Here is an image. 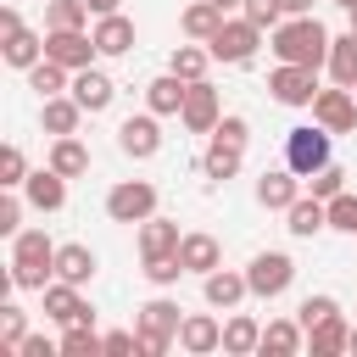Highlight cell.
Here are the masks:
<instances>
[{
	"mask_svg": "<svg viewBox=\"0 0 357 357\" xmlns=\"http://www.w3.org/2000/svg\"><path fill=\"white\" fill-rule=\"evenodd\" d=\"M335 134L324 128V123H301V128H290L284 134V167H296L301 178H312L318 167H329L335 162Z\"/></svg>",
	"mask_w": 357,
	"mask_h": 357,
	"instance_id": "cell-4",
	"label": "cell"
},
{
	"mask_svg": "<svg viewBox=\"0 0 357 357\" xmlns=\"http://www.w3.org/2000/svg\"><path fill=\"white\" fill-rule=\"evenodd\" d=\"M28 173H33V167H28L22 145H6V151H0V190H22Z\"/></svg>",
	"mask_w": 357,
	"mask_h": 357,
	"instance_id": "cell-39",
	"label": "cell"
},
{
	"mask_svg": "<svg viewBox=\"0 0 357 357\" xmlns=\"http://www.w3.org/2000/svg\"><path fill=\"white\" fill-rule=\"evenodd\" d=\"M50 351H61V346H50L45 335H28V340L17 346V357H50Z\"/></svg>",
	"mask_w": 357,
	"mask_h": 357,
	"instance_id": "cell-48",
	"label": "cell"
},
{
	"mask_svg": "<svg viewBox=\"0 0 357 357\" xmlns=\"http://www.w3.org/2000/svg\"><path fill=\"white\" fill-rule=\"evenodd\" d=\"M206 67H212V50H206L201 39H190V45H178V50L167 56V73H178L184 84H195V78H206Z\"/></svg>",
	"mask_w": 357,
	"mask_h": 357,
	"instance_id": "cell-33",
	"label": "cell"
},
{
	"mask_svg": "<svg viewBox=\"0 0 357 357\" xmlns=\"http://www.w3.org/2000/svg\"><path fill=\"white\" fill-rule=\"evenodd\" d=\"M240 11H245V17H251V22L262 28V33H273V28L284 22V6H279V0H245Z\"/></svg>",
	"mask_w": 357,
	"mask_h": 357,
	"instance_id": "cell-45",
	"label": "cell"
},
{
	"mask_svg": "<svg viewBox=\"0 0 357 357\" xmlns=\"http://www.w3.org/2000/svg\"><path fill=\"white\" fill-rule=\"evenodd\" d=\"M17 28H22V11L17 6H0V39H11Z\"/></svg>",
	"mask_w": 357,
	"mask_h": 357,
	"instance_id": "cell-49",
	"label": "cell"
},
{
	"mask_svg": "<svg viewBox=\"0 0 357 357\" xmlns=\"http://www.w3.org/2000/svg\"><path fill=\"white\" fill-rule=\"evenodd\" d=\"M22 340H28V318H22V307L6 301V307H0V351H17Z\"/></svg>",
	"mask_w": 357,
	"mask_h": 357,
	"instance_id": "cell-41",
	"label": "cell"
},
{
	"mask_svg": "<svg viewBox=\"0 0 357 357\" xmlns=\"http://www.w3.org/2000/svg\"><path fill=\"white\" fill-rule=\"evenodd\" d=\"M218 117H223V100H218V89H212L206 78H195V84H190V95H184V112H178V123H184L190 134H212V128H218Z\"/></svg>",
	"mask_w": 357,
	"mask_h": 357,
	"instance_id": "cell-13",
	"label": "cell"
},
{
	"mask_svg": "<svg viewBox=\"0 0 357 357\" xmlns=\"http://www.w3.org/2000/svg\"><path fill=\"white\" fill-rule=\"evenodd\" d=\"M257 45H262V28L240 11V17H223V28L206 39V50H212V61H223V67H245L251 56H257Z\"/></svg>",
	"mask_w": 357,
	"mask_h": 357,
	"instance_id": "cell-5",
	"label": "cell"
},
{
	"mask_svg": "<svg viewBox=\"0 0 357 357\" xmlns=\"http://www.w3.org/2000/svg\"><path fill=\"white\" fill-rule=\"evenodd\" d=\"M257 346H262V324H257L251 312H234V318L223 324V351H229V357H251Z\"/></svg>",
	"mask_w": 357,
	"mask_h": 357,
	"instance_id": "cell-29",
	"label": "cell"
},
{
	"mask_svg": "<svg viewBox=\"0 0 357 357\" xmlns=\"http://www.w3.org/2000/svg\"><path fill=\"white\" fill-rule=\"evenodd\" d=\"M335 6H340V11H357V0H335Z\"/></svg>",
	"mask_w": 357,
	"mask_h": 357,
	"instance_id": "cell-53",
	"label": "cell"
},
{
	"mask_svg": "<svg viewBox=\"0 0 357 357\" xmlns=\"http://www.w3.org/2000/svg\"><path fill=\"white\" fill-rule=\"evenodd\" d=\"M145 279H151L156 290L178 284V279H184V262H178V251H167V257H145Z\"/></svg>",
	"mask_w": 357,
	"mask_h": 357,
	"instance_id": "cell-40",
	"label": "cell"
},
{
	"mask_svg": "<svg viewBox=\"0 0 357 357\" xmlns=\"http://www.w3.org/2000/svg\"><path fill=\"white\" fill-rule=\"evenodd\" d=\"M346 17H351V33H357V11H346Z\"/></svg>",
	"mask_w": 357,
	"mask_h": 357,
	"instance_id": "cell-54",
	"label": "cell"
},
{
	"mask_svg": "<svg viewBox=\"0 0 357 357\" xmlns=\"http://www.w3.org/2000/svg\"><path fill=\"white\" fill-rule=\"evenodd\" d=\"M329 28L307 11V17H284L279 28H273V39H268V50L279 56V61H296V67H324L329 61Z\"/></svg>",
	"mask_w": 357,
	"mask_h": 357,
	"instance_id": "cell-1",
	"label": "cell"
},
{
	"mask_svg": "<svg viewBox=\"0 0 357 357\" xmlns=\"http://www.w3.org/2000/svg\"><path fill=\"white\" fill-rule=\"evenodd\" d=\"M100 340H106V351H112V357L139 351V329H112V335H100Z\"/></svg>",
	"mask_w": 357,
	"mask_h": 357,
	"instance_id": "cell-47",
	"label": "cell"
},
{
	"mask_svg": "<svg viewBox=\"0 0 357 357\" xmlns=\"http://www.w3.org/2000/svg\"><path fill=\"white\" fill-rule=\"evenodd\" d=\"M28 89H39V100H50V95H67L73 89V73L61 67V61H39V67H28Z\"/></svg>",
	"mask_w": 357,
	"mask_h": 357,
	"instance_id": "cell-34",
	"label": "cell"
},
{
	"mask_svg": "<svg viewBox=\"0 0 357 357\" xmlns=\"http://www.w3.org/2000/svg\"><path fill=\"white\" fill-rule=\"evenodd\" d=\"M61 178H78V173H89V145L78 139V134H61V139H50V156H45Z\"/></svg>",
	"mask_w": 357,
	"mask_h": 357,
	"instance_id": "cell-27",
	"label": "cell"
},
{
	"mask_svg": "<svg viewBox=\"0 0 357 357\" xmlns=\"http://www.w3.org/2000/svg\"><path fill=\"white\" fill-rule=\"evenodd\" d=\"M268 95H273L279 106H312V95H318V67L279 61V67L268 73Z\"/></svg>",
	"mask_w": 357,
	"mask_h": 357,
	"instance_id": "cell-9",
	"label": "cell"
},
{
	"mask_svg": "<svg viewBox=\"0 0 357 357\" xmlns=\"http://www.w3.org/2000/svg\"><path fill=\"white\" fill-rule=\"evenodd\" d=\"M312 123H324L329 134H351V128H357V95H351L346 84L318 89V95H312Z\"/></svg>",
	"mask_w": 357,
	"mask_h": 357,
	"instance_id": "cell-12",
	"label": "cell"
},
{
	"mask_svg": "<svg viewBox=\"0 0 357 357\" xmlns=\"http://www.w3.org/2000/svg\"><path fill=\"white\" fill-rule=\"evenodd\" d=\"M351 95H357V84H351Z\"/></svg>",
	"mask_w": 357,
	"mask_h": 357,
	"instance_id": "cell-56",
	"label": "cell"
},
{
	"mask_svg": "<svg viewBox=\"0 0 357 357\" xmlns=\"http://www.w3.org/2000/svg\"><path fill=\"white\" fill-rule=\"evenodd\" d=\"M184 95H190V84H184L178 73H162V78L145 84V106H151L156 117H178V112H184Z\"/></svg>",
	"mask_w": 357,
	"mask_h": 357,
	"instance_id": "cell-24",
	"label": "cell"
},
{
	"mask_svg": "<svg viewBox=\"0 0 357 357\" xmlns=\"http://www.w3.org/2000/svg\"><path fill=\"white\" fill-rule=\"evenodd\" d=\"M284 218H290L284 229H290L296 240H312L318 229H329V201H318V195L307 190V195H296V201H290V212H284Z\"/></svg>",
	"mask_w": 357,
	"mask_h": 357,
	"instance_id": "cell-23",
	"label": "cell"
},
{
	"mask_svg": "<svg viewBox=\"0 0 357 357\" xmlns=\"http://www.w3.org/2000/svg\"><path fill=\"white\" fill-rule=\"evenodd\" d=\"M95 268H100V257L84 245V240H67V245H56V279H67V284H89L95 279Z\"/></svg>",
	"mask_w": 357,
	"mask_h": 357,
	"instance_id": "cell-22",
	"label": "cell"
},
{
	"mask_svg": "<svg viewBox=\"0 0 357 357\" xmlns=\"http://www.w3.org/2000/svg\"><path fill=\"white\" fill-rule=\"evenodd\" d=\"M117 151L134 156V162H151V156L162 151V123H156L151 106H145L139 117H123V123H117Z\"/></svg>",
	"mask_w": 357,
	"mask_h": 357,
	"instance_id": "cell-10",
	"label": "cell"
},
{
	"mask_svg": "<svg viewBox=\"0 0 357 357\" xmlns=\"http://www.w3.org/2000/svg\"><path fill=\"white\" fill-rule=\"evenodd\" d=\"M201 296H206V307L234 312V307L251 296V279H245L240 268H212V273H201Z\"/></svg>",
	"mask_w": 357,
	"mask_h": 357,
	"instance_id": "cell-14",
	"label": "cell"
},
{
	"mask_svg": "<svg viewBox=\"0 0 357 357\" xmlns=\"http://www.w3.org/2000/svg\"><path fill=\"white\" fill-rule=\"evenodd\" d=\"M56 346H61V357H95V351H106V340L95 335V324H67V335Z\"/></svg>",
	"mask_w": 357,
	"mask_h": 357,
	"instance_id": "cell-36",
	"label": "cell"
},
{
	"mask_svg": "<svg viewBox=\"0 0 357 357\" xmlns=\"http://www.w3.org/2000/svg\"><path fill=\"white\" fill-rule=\"evenodd\" d=\"M178 223L173 218H145L139 223V257H167V251H178Z\"/></svg>",
	"mask_w": 357,
	"mask_h": 357,
	"instance_id": "cell-28",
	"label": "cell"
},
{
	"mask_svg": "<svg viewBox=\"0 0 357 357\" xmlns=\"http://www.w3.org/2000/svg\"><path fill=\"white\" fill-rule=\"evenodd\" d=\"M45 56L61 61L67 73H78V67H95L100 45H95V33H84V28H45Z\"/></svg>",
	"mask_w": 357,
	"mask_h": 357,
	"instance_id": "cell-8",
	"label": "cell"
},
{
	"mask_svg": "<svg viewBox=\"0 0 357 357\" xmlns=\"http://www.w3.org/2000/svg\"><path fill=\"white\" fill-rule=\"evenodd\" d=\"M73 100L95 117V112H106L112 100H117V84H112V73H100V67H78L73 73Z\"/></svg>",
	"mask_w": 357,
	"mask_h": 357,
	"instance_id": "cell-17",
	"label": "cell"
},
{
	"mask_svg": "<svg viewBox=\"0 0 357 357\" xmlns=\"http://www.w3.org/2000/svg\"><path fill=\"white\" fill-rule=\"evenodd\" d=\"M106 218L112 223H145L156 218V184L151 178H123L106 190Z\"/></svg>",
	"mask_w": 357,
	"mask_h": 357,
	"instance_id": "cell-6",
	"label": "cell"
},
{
	"mask_svg": "<svg viewBox=\"0 0 357 357\" xmlns=\"http://www.w3.org/2000/svg\"><path fill=\"white\" fill-rule=\"evenodd\" d=\"M307 190H312L318 201H335V195L346 190V167H340V162H329V167H318V173L307 178Z\"/></svg>",
	"mask_w": 357,
	"mask_h": 357,
	"instance_id": "cell-42",
	"label": "cell"
},
{
	"mask_svg": "<svg viewBox=\"0 0 357 357\" xmlns=\"http://www.w3.org/2000/svg\"><path fill=\"white\" fill-rule=\"evenodd\" d=\"M257 351H262V357H296V351H307V329H301V318H268Z\"/></svg>",
	"mask_w": 357,
	"mask_h": 357,
	"instance_id": "cell-19",
	"label": "cell"
},
{
	"mask_svg": "<svg viewBox=\"0 0 357 357\" xmlns=\"http://www.w3.org/2000/svg\"><path fill=\"white\" fill-rule=\"evenodd\" d=\"M89 6V17H112V11H123V0H84Z\"/></svg>",
	"mask_w": 357,
	"mask_h": 357,
	"instance_id": "cell-50",
	"label": "cell"
},
{
	"mask_svg": "<svg viewBox=\"0 0 357 357\" xmlns=\"http://www.w3.org/2000/svg\"><path fill=\"white\" fill-rule=\"evenodd\" d=\"M84 117H89V112L73 100V89H67V95H50V100L39 106V128H45L50 139H61V134H78V123H84Z\"/></svg>",
	"mask_w": 357,
	"mask_h": 357,
	"instance_id": "cell-20",
	"label": "cell"
},
{
	"mask_svg": "<svg viewBox=\"0 0 357 357\" xmlns=\"http://www.w3.org/2000/svg\"><path fill=\"white\" fill-rule=\"evenodd\" d=\"M22 201H28V195H17V190L0 195V234H6V240L22 234Z\"/></svg>",
	"mask_w": 357,
	"mask_h": 357,
	"instance_id": "cell-46",
	"label": "cell"
},
{
	"mask_svg": "<svg viewBox=\"0 0 357 357\" xmlns=\"http://www.w3.org/2000/svg\"><path fill=\"white\" fill-rule=\"evenodd\" d=\"M223 17H229V11H218L212 0H190L184 17H178V28H184V39H201V45H206V39L223 28Z\"/></svg>",
	"mask_w": 357,
	"mask_h": 357,
	"instance_id": "cell-30",
	"label": "cell"
},
{
	"mask_svg": "<svg viewBox=\"0 0 357 357\" xmlns=\"http://www.w3.org/2000/svg\"><path fill=\"white\" fill-rule=\"evenodd\" d=\"M39 296H45V318H50V324H61V329H67V324H95V307L78 296V284L50 279Z\"/></svg>",
	"mask_w": 357,
	"mask_h": 357,
	"instance_id": "cell-11",
	"label": "cell"
},
{
	"mask_svg": "<svg viewBox=\"0 0 357 357\" xmlns=\"http://www.w3.org/2000/svg\"><path fill=\"white\" fill-rule=\"evenodd\" d=\"M212 6H218V11H240L245 0H212Z\"/></svg>",
	"mask_w": 357,
	"mask_h": 357,
	"instance_id": "cell-52",
	"label": "cell"
},
{
	"mask_svg": "<svg viewBox=\"0 0 357 357\" xmlns=\"http://www.w3.org/2000/svg\"><path fill=\"white\" fill-rule=\"evenodd\" d=\"M240 162H245V151H240V145L212 139V145H206V156H201V173H206V178H234V173H240Z\"/></svg>",
	"mask_w": 357,
	"mask_h": 357,
	"instance_id": "cell-35",
	"label": "cell"
},
{
	"mask_svg": "<svg viewBox=\"0 0 357 357\" xmlns=\"http://www.w3.org/2000/svg\"><path fill=\"white\" fill-rule=\"evenodd\" d=\"M301 173L296 167H262V178H257V201L268 206V212H290V201L301 195Z\"/></svg>",
	"mask_w": 357,
	"mask_h": 357,
	"instance_id": "cell-15",
	"label": "cell"
},
{
	"mask_svg": "<svg viewBox=\"0 0 357 357\" xmlns=\"http://www.w3.org/2000/svg\"><path fill=\"white\" fill-rule=\"evenodd\" d=\"M89 6L84 0H45V28H84Z\"/></svg>",
	"mask_w": 357,
	"mask_h": 357,
	"instance_id": "cell-38",
	"label": "cell"
},
{
	"mask_svg": "<svg viewBox=\"0 0 357 357\" xmlns=\"http://www.w3.org/2000/svg\"><path fill=\"white\" fill-rule=\"evenodd\" d=\"M212 139H223V145H240V151H245V139H251V123H245L240 112H223V117H218V128H212Z\"/></svg>",
	"mask_w": 357,
	"mask_h": 357,
	"instance_id": "cell-44",
	"label": "cell"
},
{
	"mask_svg": "<svg viewBox=\"0 0 357 357\" xmlns=\"http://www.w3.org/2000/svg\"><path fill=\"white\" fill-rule=\"evenodd\" d=\"M307 351H312V357H335V351H351V324H346V318H329V324L307 329Z\"/></svg>",
	"mask_w": 357,
	"mask_h": 357,
	"instance_id": "cell-32",
	"label": "cell"
},
{
	"mask_svg": "<svg viewBox=\"0 0 357 357\" xmlns=\"http://www.w3.org/2000/svg\"><path fill=\"white\" fill-rule=\"evenodd\" d=\"M351 351H357V329H351Z\"/></svg>",
	"mask_w": 357,
	"mask_h": 357,
	"instance_id": "cell-55",
	"label": "cell"
},
{
	"mask_svg": "<svg viewBox=\"0 0 357 357\" xmlns=\"http://www.w3.org/2000/svg\"><path fill=\"white\" fill-rule=\"evenodd\" d=\"M22 195H28V206H33V212H61V206H67V178L45 162V167H33V173H28Z\"/></svg>",
	"mask_w": 357,
	"mask_h": 357,
	"instance_id": "cell-18",
	"label": "cell"
},
{
	"mask_svg": "<svg viewBox=\"0 0 357 357\" xmlns=\"http://www.w3.org/2000/svg\"><path fill=\"white\" fill-rule=\"evenodd\" d=\"M178 262H184V273H212V268H223V245L206 229H190L178 240Z\"/></svg>",
	"mask_w": 357,
	"mask_h": 357,
	"instance_id": "cell-21",
	"label": "cell"
},
{
	"mask_svg": "<svg viewBox=\"0 0 357 357\" xmlns=\"http://www.w3.org/2000/svg\"><path fill=\"white\" fill-rule=\"evenodd\" d=\"M95 45H100V56H128L134 50V22L123 17V11H112V17H95Z\"/></svg>",
	"mask_w": 357,
	"mask_h": 357,
	"instance_id": "cell-25",
	"label": "cell"
},
{
	"mask_svg": "<svg viewBox=\"0 0 357 357\" xmlns=\"http://www.w3.org/2000/svg\"><path fill=\"white\" fill-rule=\"evenodd\" d=\"M279 6H284V17H307L312 11V0H279Z\"/></svg>",
	"mask_w": 357,
	"mask_h": 357,
	"instance_id": "cell-51",
	"label": "cell"
},
{
	"mask_svg": "<svg viewBox=\"0 0 357 357\" xmlns=\"http://www.w3.org/2000/svg\"><path fill=\"white\" fill-rule=\"evenodd\" d=\"M178 324H184L178 301L151 296V301L139 307V318H134V329H139V351H145V357H162L167 346H178Z\"/></svg>",
	"mask_w": 357,
	"mask_h": 357,
	"instance_id": "cell-3",
	"label": "cell"
},
{
	"mask_svg": "<svg viewBox=\"0 0 357 357\" xmlns=\"http://www.w3.org/2000/svg\"><path fill=\"white\" fill-rule=\"evenodd\" d=\"M329 229L357 234V190H340V195L329 201Z\"/></svg>",
	"mask_w": 357,
	"mask_h": 357,
	"instance_id": "cell-43",
	"label": "cell"
},
{
	"mask_svg": "<svg viewBox=\"0 0 357 357\" xmlns=\"http://www.w3.org/2000/svg\"><path fill=\"white\" fill-rule=\"evenodd\" d=\"M324 67H329L335 84H346V89L357 84V33H351V28L329 39V61H324Z\"/></svg>",
	"mask_w": 357,
	"mask_h": 357,
	"instance_id": "cell-31",
	"label": "cell"
},
{
	"mask_svg": "<svg viewBox=\"0 0 357 357\" xmlns=\"http://www.w3.org/2000/svg\"><path fill=\"white\" fill-rule=\"evenodd\" d=\"M11 279H17V290H45L56 279V240L45 229L11 234Z\"/></svg>",
	"mask_w": 357,
	"mask_h": 357,
	"instance_id": "cell-2",
	"label": "cell"
},
{
	"mask_svg": "<svg viewBox=\"0 0 357 357\" xmlns=\"http://www.w3.org/2000/svg\"><path fill=\"white\" fill-rule=\"evenodd\" d=\"M296 318H301V329H318V324H329V318H340V301H335L329 290H318V296H307V301L296 307Z\"/></svg>",
	"mask_w": 357,
	"mask_h": 357,
	"instance_id": "cell-37",
	"label": "cell"
},
{
	"mask_svg": "<svg viewBox=\"0 0 357 357\" xmlns=\"http://www.w3.org/2000/svg\"><path fill=\"white\" fill-rule=\"evenodd\" d=\"M245 279H251V296L273 301V296H284L296 284V262H290V251H257L251 268H245Z\"/></svg>",
	"mask_w": 357,
	"mask_h": 357,
	"instance_id": "cell-7",
	"label": "cell"
},
{
	"mask_svg": "<svg viewBox=\"0 0 357 357\" xmlns=\"http://www.w3.org/2000/svg\"><path fill=\"white\" fill-rule=\"evenodd\" d=\"M178 351H190V357L223 351V324H218L212 312H184V324H178Z\"/></svg>",
	"mask_w": 357,
	"mask_h": 357,
	"instance_id": "cell-16",
	"label": "cell"
},
{
	"mask_svg": "<svg viewBox=\"0 0 357 357\" xmlns=\"http://www.w3.org/2000/svg\"><path fill=\"white\" fill-rule=\"evenodd\" d=\"M0 56H6V67L28 73V67H39V61H45V33H33V28H17L11 39H0Z\"/></svg>",
	"mask_w": 357,
	"mask_h": 357,
	"instance_id": "cell-26",
	"label": "cell"
}]
</instances>
